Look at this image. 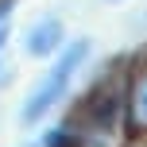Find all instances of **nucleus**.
<instances>
[{
    "label": "nucleus",
    "mask_w": 147,
    "mask_h": 147,
    "mask_svg": "<svg viewBox=\"0 0 147 147\" xmlns=\"http://www.w3.org/2000/svg\"><path fill=\"white\" fill-rule=\"evenodd\" d=\"M43 147H81V143H78V136H74V128H54L43 140Z\"/></svg>",
    "instance_id": "nucleus-5"
},
{
    "label": "nucleus",
    "mask_w": 147,
    "mask_h": 147,
    "mask_svg": "<svg viewBox=\"0 0 147 147\" xmlns=\"http://www.w3.org/2000/svg\"><path fill=\"white\" fill-rule=\"evenodd\" d=\"M124 116H128V132L147 136V70H136L124 93Z\"/></svg>",
    "instance_id": "nucleus-3"
},
{
    "label": "nucleus",
    "mask_w": 147,
    "mask_h": 147,
    "mask_svg": "<svg viewBox=\"0 0 147 147\" xmlns=\"http://www.w3.org/2000/svg\"><path fill=\"white\" fill-rule=\"evenodd\" d=\"M4 43H8V27L0 23V47H4Z\"/></svg>",
    "instance_id": "nucleus-7"
},
{
    "label": "nucleus",
    "mask_w": 147,
    "mask_h": 147,
    "mask_svg": "<svg viewBox=\"0 0 147 147\" xmlns=\"http://www.w3.org/2000/svg\"><path fill=\"white\" fill-rule=\"evenodd\" d=\"M120 109H124V97L112 85H93L78 101V109H74L66 128H74V132H109L120 120Z\"/></svg>",
    "instance_id": "nucleus-2"
},
{
    "label": "nucleus",
    "mask_w": 147,
    "mask_h": 147,
    "mask_svg": "<svg viewBox=\"0 0 147 147\" xmlns=\"http://www.w3.org/2000/svg\"><path fill=\"white\" fill-rule=\"evenodd\" d=\"M12 8H16V0H0V20H4V16L12 12Z\"/></svg>",
    "instance_id": "nucleus-6"
},
{
    "label": "nucleus",
    "mask_w": 147,
    "mask_h": 147,
    "mask_svg": "<svg viewBox=\"0 0 147 147\" xmlns=\"http://www.w3.org/2000/svg\"><path fill=\"white\" fill-rule=\"evenodd\" d=\"M89 58V39H74L70 47H62V54L54 58V66L47 70V78L31 89V97L23 101V124H39L62 97L70 93L74 74L81 70V62Z\"/></svg>",
    "instance_id": "nucleus-1"
},
{
    "label": "nucleus",
    "mask_w": 147,
    "mask_h": 147,
    "mask_svg": "<svg viewBox=\"0 0 147 147\" xmlns=\"http://www.w3.org/2000/svg\"><path fill=\"white\" fill-rule=\"evenodd\" d=\"M62 39H66V27H62V20H54V16H47V20L31 23L27 31V54L31 58H47V54H54L62 47Z\"/></svg>",
    "instance_id": "nucleus-4"
}]
</instances>
